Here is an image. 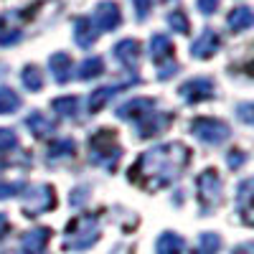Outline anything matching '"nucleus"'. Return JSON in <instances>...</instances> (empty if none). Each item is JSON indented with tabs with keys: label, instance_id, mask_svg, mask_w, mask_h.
<instances>
[{
	"label": "nucleus",
	"instance_id": "f257e3e1",
	"mask_svg": "<svg viewBox=\"0 0 254 254\" xmlns=\"http://www.w3.org/2000/svg\"><path fill=\"white\" fill-rule=\"evenodd\" d=\"M188 160H190V153L181 142L155 147V150H147L137 158V163L130 168V181L142 188H160L165 183H171L188 165Z\"/></svg>",
	"mask_w": 254,
	"mask_h": 254
},
{
	"label": "nucleus",
	"instance_id": "f03ea898",
	"mask_svg": "<svg viewBox=\"0 0 254 254\" xmlns=\"http://www.w3.org/2000/svg\"><path fill=\"white\" fill-rule=\"evenodd\" d=\"M120 158H122V147L117 145L115 130H97L89 137V160L94 165H102V168L115 171Z\"/></svg>",
	"mask_w": 254,
	"mask_h": 254
},
{
	"label": "nucleus",
	"instance_id": "7ed1b4c3",
	"mask_svg": "<svg viewBox=\"0 0 254 254\" xmlns=\"http://www.w3.org/2000/svg\"><path fill=\"white\" fill-rule=\"evenodd\" d=\"M99 237V226H97V219L92 216H79L69 224V239H66V249H74V252H81L97 242Z\"/></svg>",
	"mask_w": 254,
	"mask_h": 254
},
{
	"label": "nucleus",
	"instance_id": "20e7f679",
	"mask_svg": "<svg viewBox=\"0 0 254 254\" xmlns=\"http://www.w3.org/2000/svg\"><path fill=\"white\" fill-rule=\"evenodd\" d=\"M190 132L208 145H221L229 137V125H224L221 120H214V117H196L190 122Z\"/></svg>",
	"mask_w": 254,
	"mask_h": 254
},
{
	"label": "nucleus",
	"instance_id": "39448f33",
	"mask_svg": "<svg viewBox=\"0 0 254 254\" xmlns=\"http://www.w3.org/2000/svg\"><path fill=\"white\" fill-rule=\"evenodd\" d=\"M196 188H198V201H201V208L208 211L211 206L219 203V196H221V178L216 171H203L198 178H196Z\"/></svg>",
	"mask_w": 254,
	"mask_h": 254
},
{
	"label": "nucleus",
	"instance_id": "423d86ee",
	"mask_svg": "<svg viewBox=\"0 0 254 254\" xmlns=\"http://www.w3.org/2000/svg\"><path fill=\"white\" fill-rule=\"evenodd\" d=\"M89 20L97 28V33L112 31L120 26V5L117 3H99V8L94 10V18H89Z\"/></svg>",
	"mask_w": 254,
	"mask_h": 254
},
{
	"label": "nucleus",
	"instance_id": "0eeeda50",
	"mask_svg": "<svg viewBox=\"0 0 254 254\" xmlns=\"http://www.w3.org/2000/svg\"><path fill=\"white\" fill-rule=\"evenodd\" d=\"M181 97L186 102H203V99H211L214 97V81L211 79H190L181 87Z\"/></svg>",
	"mask_w": 254,
	"mask_h": 254
},
{
	"label": "nucleus",
	"instance_id": "6e6552de",
	"mask_svg": "<svg viewBox=\"0 0 254 254\" xmlns=\"http://www.w3.org/2000/svg\"><path fill=\"white\" fill-rule=\"evenodd\" d=\"M54 203H56V196H54V188H49V186H41L38 188V193H31L28 196V201H26V216H36V214H41V211H49V208H54Z\"/></svg>",
	"mask_w": 254,
	"mask_h": 254
},
{
	"label": "nucleus",
	"instance_id": "1a4fd4ad",
	"mask_svg": "<svg viewBox=\"0 0 254 254\" xmlns=\"http://www.w3.org/2000/svg\"><path fill=\"white\" fill-rule=\"evenodd\" d=\"M171 115H163V112H150V115H145L142 120H137V132L140 137H153L158 132H163L168 125H171Z\"/></svg>",
	"mask_w": 254,
	"mask_h": 254
},
{
	"label": "nucleus",
	"instance_id": "9d476101",
	"mask_svg": "<svg viewBox=\"0 0 254 254\" xmlns=\"http://www.w3.org/2000/svg\"><path fill=\"white\" fill-rule=\"evenodd\" d=\"M155 110V102L153 99H132V102H125L122 107H117V117L122 120H142L145 115H150Z\"/></svg>",
	"mask_w": 254,
	"mask_h": 254
},
{
	"label": "nucleus",
	"instance_id": "9b49d317",
	"mask_svg": "<svg viewBox=\"0 0 254 254\" xmlns=\"http://www.w3.org/2000/svg\"><path fill=\"white\" fill-rule=\"evenodd\" d=\"M115 56H117V61L122 64V66L135 69L137 59H140V44L132 41V38H125V41H120V44L115 46Z\"/></svg>",
	"mask_w": 254,
	"mask_h": 254
},
{
	"label": "nucleus",
	"instance_id": "f8f14e48",
	"mask_svg": "<svg viewBox=\"0 0 254 254\" xmlns=\"http://www.w3.org/2000/svg\"><path fill=\"white\" fill-rule=\"evenodd\" d=\"M216 49H219V36H216L214 31H203V33L193 41L190 54H193L196 59H208V56H214Z\"/></svg>",
	"mask_w": 254,
	"mask_h": 254
},
{
	"label": "nucleus",
	"instance_id": "ddd939ff",
	"mask_svg": "<svg viewBox=\"0 0 254 254\" xmlns=\"http://www.w3.org/2000/svg\"><path fill=\"white\" fill-rule=\"evenodd\" d=\"M49 66H51V71H54V79L56 81H69L71 79V56L69 54H64V51H59V54H54L51 59H49Z\"/></svg>",
	"mask_w": 254,
	"mask_h": 254
},
{
	"label": "nucleus",
	"instance_id": "4468645a",
	"mask_svg": "<svg viewBox=\"0 0 254 254\" xmlns=\"http://www.w3.org/2000/svg\"><path fill=\"white\" fill-rule=\"evenodd\" d=\"M49 237H51L49 229H33V231H28V234L23 237V252L26 254H41L44 247H46V242H49Z\"/></svg>",
	"mask_w": 254,
	"mask_h": 254
},
{
	"label": "nucleus",
	"instance_id": "2eb2a0df",
	"mask_svg": "<svg viewBox=\"0 0 254 254\" xmlns=\"http://www.w3.org/2000/svg\"><path fill=\"white\" fill-rule=\"evenodd\" d=\"M150 56L155 64H163L165 59H171L173 56V44H171V38H168L165 33H155L153 41H150Z\"/></svg>",
	"mask_w": 254,
	"mask_h": 254
},
{
	"label": "nucleus",
	"instance_id": "dca6fc26",
	"mask_svg": "<svg viewBox=\"0 0 254 254\" xmlns=\"http://www.w3.org/2000/svg\"><path fill=\"white\" fill-rule=\"evenodd\" d=\"M74 38H76V44L84 46V49H89L94 41H97V28L92 26L89 18H79V20H76V26H74Z\"/></svg>",
	"mask_w": 254,
	"mask_h": 254
},
{
	"label": "nucleus",
	"instance_id": "f3484780",
	"mask_svg": "<svg viewBox=\"0 0 254 254\" xmlns=\"http://www.w3.org/2000/svg\"><path fill=\"white\" fill-rule=\"evenodd\" d=\"M132 81H137V79H132ZM132 81H125V84H117V87H102V89H97V92H92V97H89V112H97L99 107H104L122 87H127V84H132Z\"/></svg>",
	"mask_w": 254,
	"mask_h": 254
},
{
	"label": "nucleus",
	"instance_id": "a211bd4d",
	"mask_svg": "<svg viewBox=\"0 0 254 254\" xmlns=\"http://www.w3.org/2000/svg\"><path fill=\"white\" fill-rule=\"evenodd\" d=\"M26 125H28V130H31L36 137H46V135L54 132V122H51L44 112H31V117L26 120Z\"/></svg>",
	"mask_w": 254,
	"mask_h": 254
},
{
	"label": "nucleus",
	"instance_id": "6ab92c4d",
	"mask_svg": "<svg viewBox=\"0 0 254 254\" xmlns=\"http://www.w3.org/2000/svg\"><path fill=\"white\" fill-rule=\"evenodd\" d=\"M252 20H254V15L249 8H234L229 13V28L231 31H247L252 26Z\"/></svg>",
	"mask_w": 254,
	"mask_h": 254
},
{
	"label": "nucleus",
	"instance_id": "aec40b11",
	"mask_svg": "<svg viewBox=\"0 0 254 254\" xmlns=\"http://www.w3.org/2000/svg\"><path fill=\"white\" fill-rule=\"evenodd\" d=\"M158 254H181L183 252V239L178 234H163L155 244Z\"/></svg>",
	"mask_w": 254,
	"mask_h": 254
},
{
	"label": "nucleus",
	"instance_id": "412c9836",
	"mask_svg": "<svg viewBox=\"0 0 254 254\" xmlns=\"http://www.w3.org/2000/svg\"><path fill=\"white\" fill-rule=\"evenodd\" d=\"M20 107V97L13 92V89H5L0 87V115H10Z\"/></svg>",
	"mask_w": 254,
	"mask_h": 254
},
{
	"label": "nucleus",
	"instance_id": "4be33fe9",
	"mask_svg": "<svg viewBox=\"0 0 254 254\" xmlns=\"http://www.w3.org/2000/svg\"><path fill=\"white\" fill-rule=\"evenodd\" d=\"M76 104H79L76 97H59V99L51 102V107H54V112H59L61 117H74V115H76Z\"/></svg>",
	"mask_w": 254,
	"mask_h": 254
},
{
	"label": "nucleus",
	"instance_id": "5701e85b",
	"mask_svg": "<svg viewBox=\"0 0 254 254\" xmlns=\"http://www.w3.org/2000/svg\"><path fill=\"white\" fill-rule=\"evenodd\" d=\"M104 71V64H102V59L99 56H92V59H87L79 66V79H92V76H99Z\"/></svg>",
	"mask_w": 254,
	"mask_h": 254
},
{
	"label": "nucleus",
	"instance_id": "b1692460",
	"mask_svg": "<svg viewBox=\"0 0 254 254\" xmlns=\"http://www.w3.org/2000/svg\"><path fill=\"white\" fill-rule=\"evenodd\" d=\"M74 150H76L74 140H56V142H51V147H49V158H51V160L66 158V155H74Z\"/></svg>",
	"mask_w": 254,
	"mask_h": 254
},
{
	"label": "nucleus",
	"instance_id": "393cba45",
	"mask_svg": "<svg viewBox=\"0 0 254 254\" xmlns=\"http://www.w3.org/2000/svg\"><path fill=\"white\" fill-rule=\"evenodd\" d=\"M23 84L31 92H38L41 87H44V76H41V71L36 66H26L23 69Z\"/></svg>",
	"mask_w": 254,
	"mask_h": 254
},
{
	"label": "nucleus",
	"instance_id": "a878e982",
	"mask_svg": "<svg viewBox=\"0 0 254 254\" xmlns=\"http://www.w3.org/2000/svg\"><path fill=\"white\" fill-rule=\"evenodd\" d=\"M168 23H171L173 31H178V33H188L190 31V23H188V18H186L183 10H173L171 15H168Z\"/></svg>",
	"mask_w": 254,
	"mask_h": 254
},
{
	"label": "nucleus",
	"instance_id": "bb28decb",
	"mask_svg": "<svg viewBox=\"0 0 254 254\" xmlns=\"http://www.w3.org/2000/svg\"><path fill=\"white\" fill-rule=\"evenodd\" d=\"M219 247H221V239L216 234H203L201 237V249L196 254H216Z\"/></svg>",
	"mask_w": 254,
	"mask_h": 254
},
{
	"label": "nucleus",
	"instance_id": "cd10ccee",
	"mask_svg": "<svg viewBox=\"0 0 254 254\" xmlns=\"http://www.w3.org/2000/svg\"><path fill=\"white\" fill-rule=\"evenodd\" d=\"M15 145H18L15 132H13V130H8V127H0V155L8 153L10 147H15Z\"/></svg>",
	"mask_w": 254,
	"mask_h": 254
},
{
	"label": "nucleus",
	"instance_id": "c85d7f7f",
	"mask_svg": "<svg viewBox=\"0 0 254 254\" xmlns=\"http://www.w3.org/2000/svg\"><path fill=\"white\" fill-rule=\"evenodd\" d=\"M18 190H26V183H0V198L15 196Z\"/></svg>",
	"mask_w": 254,
	"mask_h": 254
},
{
	"label": "nucleus",
	"instance_id": "c756f323",
	"mask_svg": "<svg viewBox=\"0 0 254 254\" xmlns=\"http://www.w3.org/2000/svg\"><path fill=\"white\" fill-rule=\"evenodd\" d=\"M132 5H135V10H137V18L145 20L147 13H150V8H153V0H132Z\"/></svg>",
	"mask_w": 254,
	"mask_h": 254
},
{
	"label": "nucleus",
	"instance_id": "7c9ffc66",
	"mask_svg": "<svg viewBox=\"0 0 254 254\" xmlns=\"http://www.w3.org/2000/svg\"><path fill=\"white\" fill-rule=\"evenodd\" d=\"M249 188H252V181H244L239 186V203L244 208V216H247V201H249Z\"/></svg>",
	"mask_w": 254,
	"mask_h": 254
},
{
	"label": "nucleus",
	"instance_id": "2f4dec72",
	"mask_svg": "<svg viewBox=\"0 0 254 254\" xmlns=\"http://www.w3.org/2000/svg\"><path fill=\"white\" fill-rule=\"evenodd\" d=\"M244 160H247V155H244L242 150H231V153H229V165H231V168H242Z\"/></svg>",
	"mask_w": 254,
	"mask_h": 254
},
{
	"label": "nucleus",
	"instance_id": "473e14b6",
	"mask_svg": "<svg viewBox=\"0 0 254 254\" xmlns=\"http://www.w3.org/2000/svg\"><path fill=\"white\" fill-rule=\"evenodd\" d=\"M69 201H71V206H81L84 201H87V188H76Z\"/></svg>",
	"mask_w": 254,
	"mask_h": 254
},
{
	"label": "nucleus",
	"instance_id": "72a5a7b5",
	"mask_svg": "<svg viewBox=\"0 0 254 254\" xmlns=\"http://www.w3.org/2000/svg\"><path fill=\"white\" fill-rule=\"evenodd\" d=\"M18 38H20V33H0V44L8 46V44H15Z\"/></svg>",
	"mask_w": 254,
	"mask_h": 254
},
{
	"label": "nucleus",
	"instance_id": "f704fd0d",
	"mask_svg": "<svg viewBox=\"0 0 254 254\" xmlns=\"http://www.w3.org/2000/svg\"><path fill=\"white\" fill-rule=\"evenodd\" d=\"M8 229H10V224H8V216H5V214H0V239H3V237L8 234Z\"/></svg>",
	"mask_w": 254,
	"mask_h": 254
},
{
	"label": "nucleus",
	"instance_id": "c9c22d12",
	"mask_svg": "<svg viewBox=\"0 0 254 254\" xmlns=\"http://www.w3.org/2000/svg\"><path fill=\"white\" fill-rule=\"evenodd\" d=\"M239 110H242V120H244V122H252V115H249V110H252V107H249V104H242Z\"/></svg>",
	"mask_w": 254,
	"mask_h": 254
},
{
	"label": "nucleus",
	"instance_id": "e433bc0d",
	"mask_svg": "<svg viewBox=\"0 0 254 254\" xmlns=\"http://www.w3.org/2000/svg\"><path fill=\"white\" fill-rule=\"evenodd\" d=\"M249 252H252V244H242L234 249V254H249Z\"/></svg>",
	"mask_w": 254,
	"mask_h": 254
},
{
	"label": "nucleus",
	"instance_id": "4c0bfd02",
	"mask_svg": "<svg viewBox=\"0 0 254 254\" xmlns=\"http://www.w3.org/2000/svg\"><path fill=\"white\" fill-rule=\"evenodd\" d=\"M0 26H3V20H0Z\"/></svg>",
	"mask_w": 254,
	"mask_h": 254
}]
</instances>
